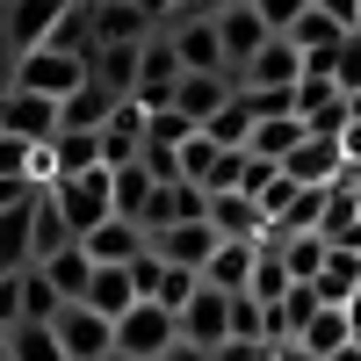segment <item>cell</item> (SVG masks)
<instances>
[{
  "label": "cell",
  "mask_w": 361,
  "mask_h": 361,
  "mask_svg": "<svg viewBox=\"0 0 361 361\" xmlns=\"http://www.w3.org/2000/svg\"><path fill=\"white\" fill-rule=\"evenodd\" d=\"M173 224H209V188L202 180H166V188L152 195L145 231H173Z\"/></svg>",
  "instance_id": "cell-13"
},
{
  "label": "cell",
  "mask_w": 361,
  "mask_h": 361,
  "mask_svg": "<svg viewBox=\"0 0 361 361\" xmlns=\"http://www.w3.org/2000/svg\"><path fill=\"white\" fill-rule=\"evenodd\" d=\"M238 102V73H188L180 80V94H173V109L188 116L195 130H209L217 123V109H231Z\"/></svg>",
  "instance_id": "cell-10"
},
{
  "label": "cell",
  "mask_w": 361,
  "mask_h": 361,
  "mask_svg": "<svg viewBox=\"0 0 361 361\" xmlns=\"http://www.w3.org/2000/svg\"><path fill=\"white\" fill-rule=\"evenodd\" d=\"M137 304H145V296H137V275H130V267H102L94 289H87V311H102L109 325H123Z\"/></svg>",
  "instance_id": "cell-20"
},
{
  "label": "cell",
  "mask_w": 361,
  "mask_h": 361,
  "mask_svg": "<svg viewBox=\"0 0 361 361\" xmlns=\"http://www.w3.org/2000/svg\"><path fill=\"white\" fill-rule=\"evenodd\" d=\"M116 109H123V94H116V87H102V80H87L80 94L66 102V130H109Z\"/></svg>",
  "instance_id": "cell-26"
},
{
  "label": "cell",
  "mask_w": 361,
  "mask_h": 361,
  "mask_svg": "<svg viewBox=\"0 0 361 361\" xmlns=\"http://www.w3.org/2000/svg\"><path fill=\"white\" fill-rule=\"evenodd\" d=\"M282 173L296 188H333V180H347V152H340V137H304Z\"/></svg>",
  "instance_id": "cell-11"
},
{
  "label": "cell",
  "mask_w": 361,
  "mask_h": 361,
  "mask_svg": "<svg viewBox=\"0 0 361 361\" xmlns=\"http://www.w3.org/2000/svg\"><path fill=\"white\" fill-rule=\"evenodd\" d=\"M152 195H159V180L145 166H116V217L145 224V217H152Z\"/></svg>",
  "instance_id": "cell-27"
},
{
  "label": "cell",
  "mask_w": 361,
  "mask_h": 361,
  "mask_svg": "<svg viewBox=\"0 0 361 361\" xmlns=\"http://www.w3.org/2000/svg\"><path fill=\"white\" fill-rule=\"evenodd\" d=\"M109 361H137V354H109Z\"/></svg>",
  "instance_id": "cell-47"
},
{
  "label": "cell",
  "mask_w": 361,
  "mask_h": 361,
  "mask_svg": "<svg viewBox=\"0 0 361 361\" xmlns=\"http://www.w3.org/2000/svg\"><path fill=\"white\" fill-rule=\"evenodd\" d=\"M37 202L0 209V267H8V275H29V267H37Z\"/></svg>",
  "instance_id": "cell-16"
},
{
  "label": "cell",
  "mask_w": 361,
  "mask_h": 361,
  "mask_svg": "<svg viewBox=\"0 0 361 361\" xmlns=\"http://www.w3.org/2000/svg\"><path fill=\"white\" fill-rule=\"evenodd\" d=\"M8 361H66L58 325H15V333H8Z\"/></svg>",
  "instance_id": "cell-32"
},
{
  "label": "cell",
  "mask_w": 361,
  "mask_h": 361,
  "mask_svg": "<svg viewBox=\"0 0 361 361\" xmlns=\"http://www.w3.org/2000/svg\"><path fill=\"white\" fill-rule=\"evenodd\" d=\"M58 340H66V361H109L116 354V325L87 304H66L58 311Z\"/></svg>",
  "instance_id": "cell-7"
},
{
  "label": "cell",
  "mask_w": 361,
  "mask_h": 361,
  "mask_svg": "<svg viewBox=\"0 0 361 361\" xmlns=\"http://www.w3.org/2000/svg\"><path fill=\"white\" fill-rule=\"evenodd\" d=\"M209 361H275V347H260V340H224Z\"/></svg>",
  "instance_id": "cell-39"
},
{
  "label": "cell",
  "mask_w": 361,
  "mask_h": 361,
  "mask_svg": "<svg viewBox=\"0 0 361 361\" xmlns=\"http://www.w3.org/2000/svg\"><path fill=\"white\" fill-rule=\"evenodd\" d=\"M318 8L333 15V22H347V29H361V0H318Z\"/></svg>",
  "instance_id": "cell-41"
},
{
  "label": "cell",
  "mask_w": 361,
  "mask_h": 361,
  "mask_svg": "<svg viewBox=\"0 0 361 361\" xmlns=\"http://www.w3.org/2000/svg\"><path fill=\"white\" fill-rule=\"evenodd\" d=\"M0 361H8V333H0Z\"/></svg>",
  "instance_id": "cell-46"
},
{
  "label": "cell",
  "mask_w": 361,
  "mask_h": 361,
  "mask_svg": "<svg viewBox=\"0 0 361 361\" xmlns=\"http://www.w3.org/2000/svg\"><path fill=\"white\" fill-rule=\"evenodd\" d=\"M289 347H304L311 361H333L340 347H354V318H347V311H333V304H325V311H318V318H311V325H304V333H296Z\"/></svg>",
  "instance_id": "cell-22"
},
{
  "label": "cell",
  "mask_w": 361,
  "mask_h": 361,
  "mask_svg": "<svg viewBox=\"0 0 361 361\" xmlns=\"http://www.w3.org/2000/svg\"><path fill=\"white\" fill-rule=\"evenodd\" d=\"M296 289V275H289V267H282V253L275 246H260V267H253V304H267V311H282V296Z\"/></svg>",
  "instance_id": "cell-29"
},
{
  "label": "cell",
  "mask_w": 361,
  "mask_h": 361,
  "mask_svg": "<svg viewBox=\"0 0 361 361\" xmlns=\"http://www.w3.org/2000/svg\"><path fill=\"white\" fill-rule=\"evenodd\" d=\"M180 340H188V347H202V354H217V347L231 340V296L202 282V289H195V304L180 311Z\"/></svg>",
  "instance_id": "cell-9"
},
{
  "label": "cell",
  "mask_w": 361,
  "mask_h": 361,
  "mask_svg": "<svg viewBox=\"0 0 361 361\" xmlns=\"http://www.w3.org/2000/svg\"><path fill=\"white\" fill-rule=\"evenodd\" d=\"M333 80L340 94H361V29H347V44L333 51Z\"/></svg>",
  "instance_id": "cell-36"
},
{
  "label": "cell",
  "mask_w": 361,
  "mask_h": 361,
  "mask_svg": "<svg viewBox=\"0 0 361 361\" xmlns=\"http://www.w3.org/2000/svg\"><path fill=\"white\" fill-rule=\"evenodd\" d=\"M253 267H260V246H253V238H224L217 260L202 267V282L224 289V296H246V289H253Z\"/></svg>",
  "instance_id": "cell-18"
},
{
  "label": "cell",
  "mask_w": 361,
  "mask_h": 361,
  "mask_svg": "<svg viewBox=\"0 0 361 361\" xmlns=\"http://www.w3.org/2000/svg\"><path fill=\"white\" fill-rule=\"evenodd\" d=\"M159 361H209V354H202V347H188V340H180V347H166Z\"/></svg>",
  "instance_id": "cell-44"
},
{
  "label": "cell",
  "mask_w": 361,
  "mask_h": 361,
  "mask_svg": "<svg viewBox=\"0 0 361 361\" xmlns=\"http://www.w3.org/2000/svg\"><path fill=\"white\" fill-rule=\"evenodd\" d=\"M217 246H224L217 224H173V231H152V253L173 260V267H195V275L217 260Z\"/></svg>",
  "instance_id": "cell-15"
},
{
  "label": "cell",
  "mask_w": 361,
  "mask_h": 361,
  "mask_svg": "<svg viewBox=\"0 0 361 361\" xmlns=\"http://www.w3.org/2000/svg\"><path fill=\"white\" fill-rule=\"evenodd\" d=\"M58 311H66V296L51 289L44 267H29L22 275V325H58Z\"/></svg>",
  "instance_id": "cell-28"
},
{
  "label": "cell",
  "mask_w": 361,
  "mask_h": 361,
  "mask_svg": "<svg viewBox=\"0 0 361 361\" xmlns=\"http://www.w3.org/2000/svg\"><path fill=\"white\" fill-rule=\"evenodd\" d=\"M102 173V130H58L51 137V180Z\"/></svg>",
  "instance_id": "cell-21"
},
{
  "label": "cell",
  "mask_w": 361,
  "mask_h": 361,
  "mask_svg": "<svg viewBox=\"0 0 361 361\" xmlns=\"http://www.w3.org/2000/svg\"><path fill=\"white\" fill-rule=\"evenodd\" d=\"M195 137H202V130H195L180 109H159V116H152V137H145V145H159V152H180V145H195Z\"/></svg>",
  "instance_id": "cell-35"
},
{
  "label": "cell",
  "mask_w": 361,
  "mask_h": 361,
  "mask_svg": "<svg viewBox=\"0 0 361 361\" xmlns=\"http://www.w3.org/2000/svg\"><path fill=\"white\" fill-rule=\"evenodd\" d=\"M173 29V44H180V66L188 73H231L224 66V44H217V22H202V15H180V22H166Z\"/></svg>",
  "instance_id": "cell-17"
},
{
  "label": "cell",
  "mask_w": 361,
  "mask_h": 361,
  "mask_svg": "<svg viewBox=\"0 0 361 361\" xmlns=\"http://www.w3.org/2000/svg\"><path fill=\"white\" fill-rule=\"evenodd\" d=\"M66 246H80V238H73V224L58 217V202H51V188H44V202H37V267L58 260Z\"/></svg>",
  "instance_id": "cell-33"
},
{
  "label": "cell",
  "mask_w": 361,
  "mask_h": 361,
  "mask_svg": "<svg viewBox=\"0 0 361 361\" xmlns=\"http://www.w3.org/2000/svg\"><path fill=\"white\" fill-rule=\"evenodd\" d=\"M94 80V58H80V51H58V44H44V51H22L15 58V87L22 94H44V102H58L66 109L80 87Z\"/></svg>",
  "instance_id": "cell-1"
},
{
  "label": "cell",
  "mask_w": 361,
  "mask_h": 361,
  "mask_svg": "<svg viewBox=\"0 0 361 361\" xmlns=\"http://www.w3.org/2000/svg\"><path fill=\"white\" fill-rule=\"evenodd\" d=\"M58 130H66V109H58V102H44V94H22V87H8V94H0V137L51 145Z\"/></svg>",
  "instance_id": "cell-4"
},
{
  "label": "cell",
  "mask_w": 361,
  "mask_h": 361,
  "mask_svg": "<svg viewBox=\"0 0 361 361\" xmlns=\"http://www.w3.org/2000/svg\"><path fill=\"white\" fill-rule=\"evenodd\" d=\"M180 80H188V66H180V44H173V29L145 37V51H137V94H130V102H145V109L159 116V109H173Z\"/></svg>",
  "instance_id": "cell-3"
},
{
  "label": "cell",
  "mask_w": 361,
  "mask_h": 361,
  "mask_svg": "<svg viewBox=\"0 0 361 361\" xmlns=\"http://www.w3.org/2000/svg\"><path fill=\"white\" fill-rule=\"evenodd\" d=\"M166 347H180V318L166 304H137L123 325H116V354H137V361H159Z\"/></svg>",
  "instance_id": "cell-5"
},
{
  "label": "cell",
  "mask_w": 361,
  "mask_h": 361,
  "mask_svg": "<svg viewBox=\"0 0 361 361\" xmlns=\"http://www.w3.org/2000/svg\"><path fill=\"white\" fill-rule=\"evenodd\" d=\"M253 8L267 15V29H275V37H289V29H296V22H304V15L318 8V0H253Z\"/></svg>",
  "instance_id": "cell-37"
},
{
  "label": "cell",
  "mask_w": 361,
  "mask_h": 361,
  "mask_svg": "<svg viewBox=\"0 0 361 361\" xmlns=\"http://www.w3.org/2000/svg\"><path fill=\"white\" fill-rule=\"evenodd\" d=\"M253 202L267 209V224H289V209H296V202H304V188H296V180H289V173L275 166V173H267V180H260V195H253Z\"/></svg>",
  "instance_id": "cell-34"
},
{
  "label": "cell",
  "mask_w": 361,
  "mask_h": 361,
  "mask_svg": "<svg viewBox=\"0 0 361 361\" xmlns=\"http://www.w3.org/2000/svg\"><path fill=\"white\" fill-rule=\"evenodd\" d=\"M304 73H311V66H304V51H296L289 37H275L246 73H238V87H304Z\"/></svg>",
  "instance_id": "cell-19"
},
{
  "label": "cell",
  "mask_w": 361,
  "mask_h": 361,
  "mask_svg": "<svg viewBox=\"0 0 361 361\" xmlns=\"http://www.w3.org/2000/svg\"><path fill=\"white\" fill-rule=\"evenodd\" d=\"M87 253H94V267H137L145 253H152V231L145 224H130V217H109L94 238H80Z\"/></svg>",
  "instance_id": "cell-12"
},
{
  "label": "cell",
  "mask_w": 361,
  "mask_h": 361,
  "mask_svg": "<svg viewBox=\"0 0 361 361\" xmlns=\"http://www.w3.org/2000/svg\"><path fill=\"white\" fill-rule=\"evenodd\" d=\"M44 188L37 180H15V173H0V209H22V202H37Z\"/></svg>",
  "instance_id": "cell-40"
},
{
  "label": "cell",
  "mask_w": 361,
  "mask_h": 361,
  "mask_svg": "<svg viewBox=\"0 0 361 361\" xmlns=\"http://www.w3.org/2000/svg\"><path fill=\"white\" fill-rule=\"evenodd\" d=\"M289 44L304 51V58H318V51H340V44H347V22H333V15H325V8H311L304 22L289 29Z\"/></svg>",
  "instance_id": "cell-30"
},
{
  "label": "cell",
  "mask_w": 361,
  "mask_h": 361,
  "mask_svg": "<svg viewBox=\"0 0 361 361\" xmlns=\"http://www.w3.org/2000/svg\"><path fill=\"white\" fill-rule=\"evenodd\" d=\"M137 51H145V44H116V51H94V80H102V87H116L123 102L137 94Z\"/></svg>",
  "instance_id": "cell-31"
},
{
  "label": "cell",
  "mask_w": 361,
  "mask_h": 361,
  "mask_svg": "<svg viewBox=\"0 0 361 361\" xmlns=\"http://www.w3.org/2000/svg\"><path fill=\"white\" fill-rule=\"evenodd\" d=\"M137 8H145V15H152V22H159V29H166V22H173V15H180V8H188V0H137Z\"/></svg>",
  "instance_id": "cell-43"
},
{
  "label": "cell",
  "mask_w": 361,
  "mask_h": 361,
  "mask_svg": "<svg viewBox=\"0 0 361 361\" xmlns=\"http://www.w3.org/2000/svg\"><path fill=\"white\" fill-rule=\"evenodd\" d=\"M304 137H311V123H304V116H267V123L253 130V145H246V152H253V159H267V166H289V152H296Z\"/></svg>",
  "instance_id": "cell-23"
},
{
  "label": "cell",
  "mask_w": 361,
  "mask_h": 361,
  "mask_svg": "<svg viewBox=\"0 0 361 361\" xmlns=\"http://www.w3.org/2000/svg\"><path fill=\"white\" fill-rule=\"evenodd\" d=\"M275 361H311V354L304 347H275Z\"/></svg>",
  "instance_id": "cell-45"
},
{
  "label": "cell",
  "mask_w": 361,
  "mask_h": 361,
  "mask_svg": "<svg viewBox=\"0 0 361 361\" xmlns=\"http://www.w3.org/2000/svg\"><path fill=\"white\" fill-rule=\"evenodd\" d=\"M217 44H224V66H231V73H246L253 58L275 44V29H267V15L253 8V0H238V8L217 15Z\"/></svg>",
  "instance_id": "cell-6"
},
{
  "label": "cell",
  "mask_w": 361,
  "mask_h": 361,
  "mask_svg": "<svg viewBox=\"0 0 361 361\" xmlns=\"http://www.w3.org/2000/svg\"><path fill=\"white\" fill-rule=\"evenodd\" d=\"M73 8H80V0H8V37H15V51H44L58 29H66Z\"/></svg>",
  "instance_id": "cell-8"
},
{
  "label": "cell",
  "mask_w": 361,
  "mask_h": 361,
  "mask_svg": "<svg viewBox=\"0 0 361 361\" xmlns=\"http://www.w3.org/2000/svg\"><path fill=\"white\" fill-rule=\"evenodd\" d=\"M311 289H318L333 311H347L354 296H361V253H354V246H333V260H325V275H318Z\"/></svg>",
  "instance_id": "cell-25"
},
{
  "label": "cell",
  "mask_w": 361,
  "mask_h": 361,
  "mask_svg": "<svg viewBox=\"0 0 361 361\" xmlns=\"http://www.w3.org/2000/svg\"><path fill=\"white\" fill-rule=\"evenodd\" d=\"M87 8H94V0H87Z\"/></svg>",
  "instance_id": "cell-49"
},
{
  "label": "cell",
  "mask_w": 361,
  "mask_h": 361,
  "mask_svg": "<svg viewBox=\"0 0 361 361\" xmlns=\"http://www.w3.org/2000/svg\"><path fill=\"white\" fill-rule=\"evenodd\" d=\"M224 8H238V0H188V8H180V15H202V22H217ZM180 15H173V22H180Z\"/></svg>",
  "instance_id": "cell-42"
},
{
  "label": "cell",
  "mask_w": 361,
  "mask_h": 361,
  "mask_svg": "<svg viewBox=\"0 0 361 361\" xmlns=\"http://www.w3.org/2000/svg\"><path fill=\"white\" fill-rule=\"evenodd\" d=\"M44 275H51V289L66 296V304H87V289H94L102 267H94V253H87V246H66L58 260H44Z\"/></svg>",
  "instance_id": "cell-24"
},
{
  "label": "cell",
  "mask_w": 361,
  "mask_h": 361,
  "mask_svg": "<svg viewBox=\"0 0 361 361\" xmlns=\"http://www.w3.org/2000/svg\"><path fill=\"white\" fill-rule=\"evenodd\" d=\"M145 37H159V22L137 8V0H94V44L116 51V44H145Z\"/></svg>",
  "instance_id": "cell-14"
},
{
  "label": "cell",
  "mask_w": 361,
  "mask_h": 361,
  "mask_svg": "<svg viewBox=\"0 0 361 361\" xmlns=\"http://www.w3.org/2000/svg\"><path fill=\"white\" fill-rule=\"evenodd\" d=\"M51 202H58V217L73 224V238H94L109 217H116V173H73V180H51Z\"/></svg>",
  "instance_id": "cell-2"
},
{
  "label": "cell",
  "mask_w": 361,
  "mask_h": 361,
  "mask_svg": "<svg viewBox=\"0 0 361 361\" xmlns=\"http://www.w3.org/2000/svg\"><path fill=\"white\" fill-rule=\"evenodd\" d=\"M0 275H8V267H0Z\"/></svg>",
  "instance_id": "cell-48"
},
{
  "label": "cell",
  "mask_w": 361,
  "mask_h": 361,
  "mask_svg": "<svg viewBox=\"0 0 361 361\" xmlns=\"http://www.w3.org/2000/svg\"><path fill=\"white\" fill-rule=\"evenodd\" d=\"M22 325V275H0V333Z\"/></svg>",
  "instance_id": "cell-38"
}]
</instances>
